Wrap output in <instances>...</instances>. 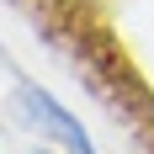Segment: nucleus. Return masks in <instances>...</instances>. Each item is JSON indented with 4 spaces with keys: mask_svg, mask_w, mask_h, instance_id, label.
I'll list each match as a JSON object with an SVG mask.
<instances>
[{
    "mask_svg": "<svg viewBox=\"0 0 154 154\" xmlns=\"http://www.w3.org/2000/svg\"><path fill=\"white\" fill-rule=\"evenodd\" d=\"M16 112H21V122L32 128V133H43L48 143H59L64 154H96L91 133L80 128V117L69 106H64L59 96H48L43 85H32V80H16Z\"/></svg>",
    "mask_w": 154,
    "mask_h": 154,
    "instance_id": "obj_1",
    "label": "nucleus"
}]
</instances>
